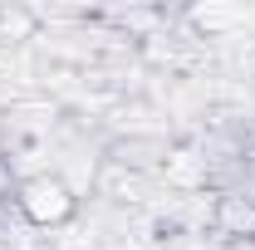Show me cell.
Wrapping results in <instances>:
<instances>
[{
	"instance_id": "cell-1",
	"label": "cell",
	"mask_w": 255,
	"mask_h": 250,
	"mask_svg": "<svg viewBox=\"0 0 255 250\" xmlns=\"http://www.w3.org/2000/svg\"><path fill=\"white\" fill-rule=\"evenodd\" d=\"M10 191H15V182H10V167L0 162V201H10Z\"/></svg>"
}]
</instances>
